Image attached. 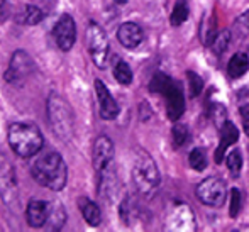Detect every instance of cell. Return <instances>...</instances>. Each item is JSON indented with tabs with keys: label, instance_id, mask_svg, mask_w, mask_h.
Wrapping results in <instances>:
<instances>
[{
	"label": "cell",
	"instance_id": "cell-20",
	"mask_svg": "<svg viewBox=\"0 0 249 232\" xmlns=\"http://www.w3.org/2000/svg\"><path fill=\"white\" fill-rule=\"evenodd\" d=\"M188 14H190V7H188L187 0H177L173 10H171L170 24L173 27H180L188 19Z\"/></svg>",
	"mask_w": 249,
	"mask_h": 232
},
{
	"label": "cell",
	"instance_id": "cell-9",
	"mask_svg": "<svg viewBox=\"0 0 249 232\" xmlns=\"http://www.w3.org/2000/svg\"><path fill=\"white\" fill-rule=\"evenodd\" d=\"M0 198L7 207H14L19 198L16 170L3 153H0Z\"/></svg>",
	"mask_w": 249,
	"mask_h": 232
},
{
	"label": "cell",
	"instance_id": "cell-11",
	"mask_svg": "<svg viewBox=\"0 0 249 232\" xmlns=\"http://www.w3.org/2000/svg\"><path fill=\"white\" fill-rule=\"evenodd\" d=\"M114 143L108 136L100 134L99 138L93 141L92 147V163L95 168L97 173H102L104 170L112 166V161H114Z\"/></svg>",
	"mask_w": 249,
	"mask_h": 232
},
{
	"label": "cell",
	"instance_id": "cell-23",
	"mask_svg": "<svg viewBox=\"0 0 249 232\" xmlns=\"http://www.w3.org/2000/svg\"><path fill=\"white\" fill-rule=\"evenodd\" d=\"M226 164L227 170L231 171L234 178H239L241 170H243V154H241L239 149H232L226 154Z\"/></svg>",
	"mask_w": 249,
	"mask_h": 232
},
{
	"label": "cell",
	"instance_id": "cell-24",
	"mask_svg": "<svg viewBox=\"0 0 249 232\" xmlns=\"http://www.w3.org/2000/svg\"><path fill=\"white\" fill-rule=\"evenodd\" d=\"M188 163H190V166L194 168L195 171H203L207 168V164H209L205 151H203L202 147L192 149L190 154H188Z\"/></svg>",
	"mask_w": 249,
	"mask_h": 232
},
{
	"label": "cell",
	"instance_id": "cell-1",
	"mask_svg": "<svg viewBox=\"0 0 249 232\" xmlns=\"http://www.w3.org/2000/svg\"><path fill=\"white\" fill-rule=\"evenodd\" d=\"M31 173L41 186L53 192H61L68 181V168L61 154L56 151L37 158L31 166Z\"/></svg>",
	"mask_w": 249,
	"mask_h": 232
},
{
	"label": "cell",
	"instance_id": "cell-19",
	"mask_svg": "<svg viewBox=\"0 0 249 232\" xmlns=\"http://www.w3.org/2000/svg\"><path fill=\"white\" fill-rule=\"evenodd\" d=\"M65 222H66V210L63 209V205L59 202H51L50 217H48L46 227L51 231H59L63 229Z\"/></svg>",
	"mask_w": 249,
	"mask_h": 232
},
{
	"label": "cell",
	"instance_id": "cell-12",
	"mask_svg": "<svg viewBox=\"0 0 249 232\" xmlns=\"http://www.w3.org/2000/svg\"><path fill=\"white\" fill-rule=\"evenodd\" d=\"M95 95H97V100H99L100 117L104 119V121H114V119H117L119 112H121L119 104L110 95V92H108L107 85L99 78L95 80Z\"/></svg>",
	"mask_w": 249,
	"mask_h": 232
},
{
	"label": "cell",
	"instance_id": "cell-33",
	"mask_svg": "<svg viewBox=\"0 0 249 232\" xmlns=\"http://www.w3.org/2000/svg\"><path fill=\"white\" fill-rule=\"evenodd\" d=\"M115 2H117V3H125L127 0H115Z\"/></svg>",
	"mask_w": 249,
	"mask_h": 232
},
{
	"label": "cell",
	"instance_id": "cell-31",
	"mask_svg": "<svg viewBox=\"0 0 249 232\" xmlns=\"http://www.w3.org/2000/svg\"><path fill=\"white\" fill-rule=\"evenodd\" d=\"M241 119H243V125H244V131H246L248 138H249V104H244L241 107Z\"/></svg>",
	"mask_w": 249,
	"mask_h": 232
},
{
	"label": "cell",
	"instance_id": "cell-5",
	"mask_svg": "<svg viewBox=\"0 0 249 232\" xmlns=\"http://www.w3.org/2000/svg\"><path fill=\"white\" fill-rule=\"evenodd\" d=\"M131 175L136 190L144 196L153 195L161 181L160 170H158L156 163L151 158V154L146 153L144 149H138L134 153V163H132Z\"/></svg>",
	"mask_w": 249,
	"mask_h": 232
},
{
	"label": "cell",
	"instance_id": "cell-29",
	"mask_svg": "<svg viewBox=\"0 0 249 232\" xmlns=\"http://www.w3.org/2000/svg\"><path fill=\"white\" fill-rule=\"evenodd\" d=\"M241 198H243V196H241L239 188H234L232 192H231V207H229L231 217H237V214H239V210H241V202H243Z\"/></svg>",
	"mask_w": 249,
	"mask_h": 232
},
{
	"label": "cell",
	"instance_id": "cell-26",
	"mask_svg": "<svg viewBox=\"0 0 249 232\" xmlns=\"http://www.w3.org/2000/svg\"><path fill=\"white\" fill-rule=\"evenodd\" d=\"M188 136H190V132H188V127L185 124H181V122H177V124L173 125L171 138H173V144L177 147H181L183 144H187Z\"/></svg>",
	"mask_w": 249,
	"mask_h": 232
},
{
	"label": "cell",
	"instance_id": "cell-32",
	"mask_svg": "<svg viewBox=\"0 0 249 232\" xmlns=\"http://www.w3.org/2000/svg\"><path fill=\"white\" fill-rule=\"evenodd\" d=\"M5 2H7V0H0V9H2V7L5 5Z\"/></svg>",
	"mask_w": 249,
	"mask_h": 232
},
{
	"label": "cell",
	"instance_id": "cell-7",
	"mask_svg": "<svg viewBox=\"0 0 249 232\" xmlns=\"http://www.w3.org/2000/svg\"><path fill=\"white\" fill-rule=\"evenodd\" d=\"M195 193H197V198L203 205L217 209V207H222L224 202H226L227 185L219 177H207L205 180H202L197 185Z\"/></svg>",
	"mask_w": 249,
	"mask_h": 232
},
{
	"label": "cell",
	"instance_id": "cell-8",
	"mask_svg": "<svg viewBox=\"0 0 249 232\" xmlns=\"http://www.w3.org/2000/svg\"><path fill=\"white\" fill-rule=\"evenodd\" d=\"M34 70H36V65H34V59L29 56V53L17 49L10 58L9 68L3 73V78L10 85H20L33 75Z\"/></svg>",
	"mask_w": 249,
	"mask_h": 232
},
{
	"label": "cell",
	"instance_id": "cell-10",
	"mask_svg": "<svg viewBox=\"0 0 249 232\" xmlns=\"http://www.w3.org/2000/svg\"><path fill=\"white\" fill-rule=\"evenodd\" d=\"M53 36L61 51H70L76 41V26L70 14H63L53 27Z\"/></svg>",
	"mask_w": 249,
	"mask_h": 232
},
{
	"label": "cell",
	"instance_id": "cell-2",
	"mask_svg": "<svg viewBox=\"0 0 249 232\" xmlns=\"http://www.w3.org/2000/svg\"><path fill=\"white\" fill-rule=\"evenodd\" d=\"M7 141L14 153L19 158L29 160L36 156L44 146V138L41 129L34 122H14L9 125Z\"/></svg>",
	"mask_w": 249,
	"mask_h": 232
},
{
	"label": "cell",
	"instance_id": "cell-30",
	"mask_svg": "<svg viewBox=\"0 0 249 232\" xmlns=\"http://www.w3.org/2000/svg\"><path fill=\"white\" fill-rule=\"evenodd\" d=\"M236 31H239L241 36L249 34V10H244L236 19Z\"/></svg>",
	"mask_w": 249,
	"mask_h": 232
},
{
	"label": "cell",
	"instance_id": "cell-28",
	"mask_svg": "<svg viewBox=\"0 0 249 232\" xmlns=\"http://www.w3.org/2000/svg\"><path fill=\"white\" fill-rule=\"evenodd\" d=\"M187 78L188 87H190V95L192 97H198L203 90V80L195 71H187Z\"/></svg>",
	"mask_w": 249,
	"mask_h": 232
},
{
	"label": "cell",
	"instance_id": "cell-4",
	"mask_svg": "<svg viewBox=\"0 0 249 232\" xmlns=\"http://www.w3.org/2000/svg\"><path fill=\"white\" fill-rule=\"evenodd\" d=\"M153 93H160L166 100V115L171 122H178L185 114V95L181 85L166 73H156L149 83Z\"/></svg>",
	"mask_w": 249,
	"mask_h": 232
},
{
	"label": "cell",
	"instance_id": "cell-13",
	"mask_svg": "<svg viewBox=\"0 0 249 232\" xmlns=\"http://www.w3.org/2000/svg\"><path fill=\"white\" fill-rule=\"evenodd\" d=\"M50 207L51 202L46 200H37L33 198L29 200L26 207V220L31 227L39 229V227H46L48 217H50Z\"/></svg>",
	"mask_w": 249,
	"mask_h": 232
},
{
	"label": "cell",
	"instance_id": "cell-6",
	"mask_svg": "<svg viewBox=\"0 0 249 232\" xmlns=\"http://www.w3.org/2000/svg\"><path fill=\"white\" fill-rule=\"evenodd\" d=\"M85 39L93 65L99 70H105L108 63V53H110V44L105 31L97 22H90L85 31Z\"/></svg>",
	"mask_w": 249,
	"mask_h": 232
},
{
	"label": "cell",
	"instance_id": "cell-16",
	"mask_svg": "<svg viewBox=\"0 0 249 232\" xmlns=\"http://www.w3.org/2000/svg\"><path fill=\"white\" fill-rule=\"evenodd\" d=\"M117 190H119V181L117 177H115V171L112 170V166L99 173V193L102 198L112 202L115 198V195H117Z\"/></svg>",
	"mask_w": 249,
	"mask_h": 232
},
{
	"label": "cell",
	"instance_id": "cell-17",
	"mask_svg": "<svg viewBox=\"0 0 249 232\" xmlns=\"http://www.w3.org/2000/svg\"><path fill=\"white\" fill-rule=\"evenodd\" d=\"M78 209L82 212V217L85 219V222L92 227L100 226L102 222V210L95 202H92L87 196H80L78 198Z\"/></svg>",
	"mask_w": 249,
	"mask_h": 232
},
{
	"label": "cell",
	"instance_id": "cell-27",
	"mask_svg": "<svg viewBox=\"0 0 249 232\" xmlns=\"http://www.w3.org/2000/svg\"><path fill=\"white\" fill-rule=\"evenodd\" d=\"M209 114H210V119H212L213 122H215V125L217 127H222L224 125V122L227 121V114H226V107H224L222 104H212L210 105V110H209Z\"/></svg>",
	"mask_w": 249,
	"mask_h": 232
},
{
	"label": "cell",
	"instance_id": "cell-22",
	"mask_svg": "<svg viewBox=\"0 0 249 232\" xmlns=\"http://www.w3.org/2000/svg\"><path fill=\"white\" fill-rule=\"evenodd\" d=\"M114 78L117 80L121 85H131L132 83V78H134V75H132V70L131 66L127 65L125 61H122V59H119L117 63L114 65Z\"/></svg>",
	"mask_w": 249,
	"mask_h": 232
},
{
	"label": "cell",
	"instance_id": "cell-18",
	"mask_svg": "<svg viewBox=\"0 0 249 232\" xmlns=\"http://www.w3.org/2000/svg\"><path fill=\"white\" fill-rule=\"evenodd\" d=\"M249 70V56L248 53H236L227 63V73L232 80L244 76Z\"/></svg>",
	"mask_w": 249,
	"mask_h": 232
},
{
	"label": "cell",
	"instance_id": "cell-3",
	"mask_svg": "<svg viewBox=\"0 0 249 232\" xmlns=\"http://www.w3.org/2000/svg\"><path fill=\"white\" fill-rule=\"evenodd\" d=\"M46 112L50 127L54 136L63 143H70L75 134V115L71 105L59 93H50L46 102Z\"/></svg>",
	"mask_w": 249,
	"mask_h": 232
},
{
	"label": "cell",
	"instance_id": "cell-21",
	"mask_svg": "<svg viewBox=\"0 0 249 232\" xmlns=\"http://www.w3.org/2000/svg\"><path fill=\"white\" fill-rule=\"evenodd\" d=\"M44 19V12L36 5H26L22 14L19 16V22L26 24V26H36Z\"/></svg>",
	"mask_w": 249,
	"mask_h": 232
},
{
	"label": "cell",
	"instance_id": "cell-14",
	"mask_svg": "<svg viewBox=\"0 0 249 232\" xmlns=\"http://www.w3.org/2000/svg\"><path fill=\"white\" fill-rule=\"evenodd\" d=\"M117 41L125 49H136L144 41V31L136 22H124L117 29Z\"/></svg>",
	"mask_w": 249,
	"mask_h": 232
},
{
	"label": "cell",
	"instance_id": "cell-25",
	"mask_svg": "<svg viewBox=\"0 0 249 232\" xmlns=\"http://www.w3.org/2000/svg\"><path fill=\"white\" fill-rule=\"evenodd\" d=\"M231 39H232V34H231L229 29L222 31V33H219L215 37H213L212 44H210V48L213 49V53L215 54H222V53H226V49L229 48L231 44Z\"/></svg>",
	"mask_w": 249,
	"mask_h": 232
},
{
	"label": "cell",
	"instance_id": "cell-15",
	"mask_svg": "<svg viewBox=\"0 0 249 232\" xmlns=\"http://www.w3.org/2000/svg\"><path fill=\"white\" fill-rule=\"evenodd\" d=\"M237 141H239V129H237L232 122L226 121L222 127H220V141L215 149V154H213L215 163H219V164L222 163L227 154V149H229L231 146H234Z\"/></svg>",
	"mask_w": 249,
	"mask_h": 232
}]
</instances>
